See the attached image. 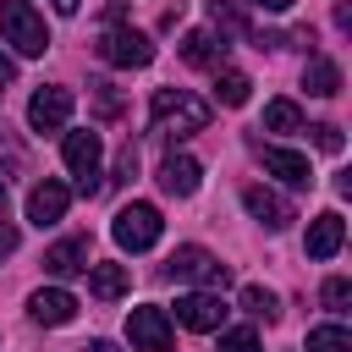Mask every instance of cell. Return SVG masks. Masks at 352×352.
Wrapping results in <instances>:
<instances>
[{
	"mask_svg": "<svg viewBox=\"0 0 352 352\" xmlns=\"http://www.w3.org/2000/svg\"><path fill=\"white\" fill-rule=\"evenodd\" d=\"M209 126V104L187 88H160L154 94V132L160 138H192Z\"/></svg>",
	"mask_w": 352,
	"mask_h": 352,
	"instance_id": "cell-1",
	"label": "cell"
},
{
	"mask_svg": "<svg viewBox=\"0 0 352 352\" xmlns=\"http://www.w3.org/2000/svg\"><path fill=\"white\" fill-rule=\"evenodd\" d=\"M165 280H182V286H209V292H220L226 280H231V270L209 253V248H176L170 258H165Z\"/></svg>",
	"mask_w": 352,
	"mask_h": 352,
	"instance_id": "cell-2",
	"label": "cell"
},
{
	"mask_svg": "<svg viewBox=\"0 0 352 352\" xmlns=\"http://www.w3.org/2000/svg\"><path fill=\"white\" fill-rule=\"evenodd\" d=\"M0 33H6V44H16V55H44L50 50V28L28 0H0Z\"/></svg>",
	"mask_w": 352,
	"mask_h": 352,
	"instance_id": "cell-3",
	"label": "cell"
},
{
	"mask_svg": "<svg viewBox=\"0 0 352 352\" xmlns=\"http://www.w3.org/2000/svg\"><path fill=\"white\" fill-rule=\"evenodd\" d=\"M160 231H165V220H160L154 204H126V209H116V220H110V236H116L126 253H148V248L160 242Z\"/></svg>",
	"mask_w": 352,
	"mask_h": 352,
	"instance_id": "cell-4",
	"label": "cell"
},
{
	"mask_svg": "<svg viewBox=\"0 0 352 352\" xmlns=\"http://www.w3.org/2000/svg\"><path fill=\"white\" fill-rule=\"evenodd\" d=\"M99 160H104L99 132H88V126L66 132V170L77 176V192H82V198H94V192H99Z\"/></svg>",
	"mask_w": 352,
	"mask_h": 352,
	"instance_id": "cell-5",
	"label": "cell"
},
{
	"mask_svg": "<svg viewBox=\"0 0 352 352\" xmlns=\"http://www.w3.org/2000/svg\"><path fill=\"white\" fill-rule=\"evenodd\" d=\"M126 336H132V352H170V314L165 308H154V302H143V308H132L126 314Z\"/></svg>",
	"mask_w": 352,
	"mask_h": 352,
	"instance_id": "cell-6",
	"label": "cell"
},
{
	"mask_svg": "<svg viewBox=\"0 0 352 352\" xmlns=\"http://www.w3.org/2000/svg\"><path fill=\"white\" fill-rule=\"evenodd\" d=\"M110 66H148L154 60V44H148V33H138V28H110L99 44H94Z\"/></svg>",
	"mask_w": 352,
	"mask_h": 352,
	"instance_id": "cell-7",
	"label": "cell"
},
{
	"mask_svg": "<svg viewBox=\"0 0 352 352\" xmlns=\"http://www.w3.org/2000/svg\"><path fill=\"white\" fill-rule=\"evenodd\" d=\"M226 302H220V292H182L176 297V324H187V330H220L226 324Z\"/></svg>",
	"mask_w": 352,
	"mask_h": 352,
	"instance_id": "cell-8",
	"label": "cell"
},
{
	"mask_svg": "<svg viewBox=\"0 0 352 352\" xmlns=\"http://www.w3.org/2000/svg\"><path fill=\"white\" fill-rule=\"evenodd\" d=\"M72 121V88H38L28 99V126L33 132H60Z\"/></svg>",
	"mask_w": 352,
	"mask_h": 352,
	"instance_id": "cell-9",
	"label": "cell"
},
{
	"mask_svg": "<svg viewBox=\"0 0 352 352\" xmlns=\"http://www.w3.org/2000/svg\"><path fill=\"white\" fill-rule=\"evenodd\" d=\"M258 160H264V170L280 176L286 187H314V165H308V154H297V148H275V143H258Z\"/></svg>",
	"mask_w": 352,
	"mask_h": 352,
	"instance_id": "cell-10",
	"label": "cell"
},
{
	"mask_svg": "<svg viewBox=\"0 0 352 352\" xmlns=\"http://www.w3.org/2000/svg\"><path fill=\"white\" fill-rule=\"evenodd\" d=\"M198 182H204V165H198L192 154H165V160H160V192H170V198H192Z\"/></svg>",
	"mask_w": 352,
	"mask_h": 352,
	"instance_id": "cell-11",
	"label": "cell"
},
{
	"mask_svg": "<svg viewBox=\"0 0 352 352\" xmlns=\"http://www.w3.org/2000/svg\"><path fill=\"white\" fill-rule=\"evenodd\" d=\"M66 204H72V187H66V182H50V176H44V182H38L33 192H28V220H33L38 231H44V226H55V220L66 214Z\"/></svg>",
	"mask_w": 352,
	"mask_h": 352,
	"instance_id": "cell-12",
	"label": "cell"
},
{
	"mask_svg": "<svg viewBox=\"0 0 352 352\" xmlns=\"http://www.w3.org/2000/svg\"><path fill=\"white\" fill-rule=\"evenodd\" d=\"M242 204H248V214H253L258 226H270V231H286V226L297 220V209H292L280 192H270V187H242Z\"/></svg>",
	"mask_w": 352,
	"mask_h": 352,
	"instance_id": "cell-13",
	"label": "cell"
},
{
	"mask_svg": "<svg viewBox=\"0 0 352 352\" xmlns=\"http://www.w3.org/2000/svg\"><path fill=\"white\" fill-rule=\"evenodd\" d=\"M341 242H346V220L336 214V209H324V214H314L308 220V258H336L341 253Z\"/></svg>",
	"mask_w": 352,
	"mask_h": 352,
	"instance_id": "cell-14",
	"label": "cell"
},
{
	"mask_svg": "<svg viewBox=\"0 0 352 352\" xmlns=\"http://www.w3.org/2000/svg\"><path fill=\"white\" fill-rule=\"evenodd\" d=\"M94 264V248H88V236H66V242H55V248H44V270L50 275H82Z\"/></svg>",
	"mask_w": 352,
	"mask_h": 352,
	"instance_id": "cell-15",
	"label": "cell"
},
{
	"mask_svg": "<svg viewBox=\"0 0 352 352\" xmlns=\"http://www.w3.org/2000/svg\"><path fill=\"white\" fill-rule=\"evenodd\" d=\"M226 50H231V44H226L220 33H209V28H192V33L182 38V60H187V66H209V72H220V66H226Z\"/></svg>",
	"mask_w": 352,
	"mask_h": 352,
	"instance_id": "cell-16",
	"label": "cell"
},
{
	"mask_svg": "<svg viewBox=\"0 0 352 352\" xmlns=\"http://www.w3.org/2000/svg\"><path fill=\"white\" fill-rule=\"evenodd\" d=\"M28 314H33L38 324H72V319H77V297L60 292V286H38L33 302H28Z\"/></svg>",
	"mask_w": 352,
	"mask_h": 352,
	"instance_id": "cell-17",
	"label": "cell"
},
{
	"mask_svg": "<svg viewBox=\"0 0 352 352\" xmlns=\"http://www.w3.org/2000/svg\"><path fill=\"white\" fill-rule=\"evenodd\" d=\"M126 286H132L126 264H88V292H94L99 302H116V297H121Z\"/></svg>",
	"mask_w": 352,
	"mask_h": 352,
	"instance_id": "cell-18",
	"label": "cell"
},
{
	"mask_svg": "<svg viewBox=\"0 0 352 352\" xmlns=\"http://www.w3.org/2000/svg\"><path fill=\"white\" fill-rule=\"evenodd\" d=\"M302 82H308V94H314V99H336V94H341V66H336V60H324V55H314V60H308V72H302Z\"/></svg>",
	"mask_w": 352,
	"mask_h": 352,
	"instance_id": "cell-19",
	"label": "cell"
},
{
	"mask_svg": "<svg viewBox=\"0 0 352 352\" xmlns=\"http://www.w3.org/2000/svg\"><path fill=\"white\" fill-rule=\"evenodd\" d=\"M248 94H253V82H248L242 72H231V66H220V72H214V99H220V104H231V110H236V104H248Z\"/></svg>",
	"mask_w": 352,
	"mask_h": 352,
	"instance_id": "cell-20",
	"label": "cell"
},
{
	"mask_svg": "<svg viewBox=\"0 0 352 352\" xmlns=\"http://www.w3.org/2000/svg\"><path fill=\"white\" fill-rule=\"evenodd\" d=\"M264 132H302V110L292 99H270L264 104Z\"/></svg>",
	"mask_w": 352,
	"mask_h": 352,
	"instance_id": "cell-21",
	"label": "cell"
},
{
	"mask_svg": "<svg viewBox=\"0 0 352 352\" xmlns=\"http://www.w3.org/2000/svg\"><path fill=\"white\" fill-rule=\"evenodd\" d=\"M242 308H248L253 319H264V324L280 319V297H275L270 286H242Z\"/></svg>",
	"mask_w": 352,
	"mask_h": 352,
	"instance_id": "cell-22",
	"label": "cell"
},
{
	"mask_svg": "<svg viewBox=\"0 0 352 352\" xmlns=\"http://www.w3.org/2000/svg\"><path fill=\"white\" fill-rule=\"evenodd\" d=\"M209 16H214V28H220V38H226V33H248L242 0H209Z\"/></svg>",
	"mask_w": 352,
	"mask_h": 352,
	"instance_id": "cell-23",
	"label": "cell"
},
{
	"mask_svg": "<svg viewBox=\"0 0 352 352\" xmlns=\"http://www.w3.org/2000/svg\"><path fill=\"white\" fill-rule=\"evenodd\" d=\"M308 352H352L346 324H319V330H308Z\"/></svg>",
	"mask_w": 352,
	"mask_h": 352,
	"instance_id": "cell-24",
	"label": "cell"
},
{
	"mask_svg": "<svg viewBox=\"0 0 352 352\" xmlns=\"http://www.w3.org/2000/svg\"><path fill=\"white\" fill-rule=\"evenodd\" d=\"M88 94H94V116H99V121H116V116H121L116 82H88Z\"/></svg>",
	"mask_w": 352,
	"mask_h": 352,
	"instance_id": "cell-25",
	"label": "cell"
},
{
	"mask_svg": "<svg viewBox=\"0 0 352 352\" xmlns=\"http://www.w3.org/2000/svg\"><path fill=\"white\" fill-rule=\"evenodd\" d=\"M319 297H324L330 314H346V308H352V280H346V275H330V280L319 286Z\"/></svg>",
	"mask_w": 352,
	"mask_h": 352,
	"instance_id": "cell-26",
	"label": "cell"
},
{
	"mask_svg": "<svg viewBox=\"0 0 352 352\" xmlns=\"http://www.w3.org/2000/svg\"><path fill=\"white\" fill-rule=\"evenodd\" d=\"M220 352H264V346H258L253 330H226V336H220Z\"/></svg>",
	"mask_w": 352,
	"mask_h": 352,
	"instance_id": "cell-27",
	"label": "cell"
},
{
	"mask_svg": "<svg viewBox=\"0 0 352 352\" xmlns=\"http://www.w3.org/2000/svg\"><path fill=\"white\" fill-rule=\"evenodd\" d=\"M314 143H319L324 154H341V148H346V138H341V126H330V121H324V126H314Z\"/></svg>",
	"mask_w": 352,
	"mask_h": 352,
	"instance_id": "cell-28",
	"label": "cell"
},
{
	"mask_svg": "<svg viewBox=\"0 0 352 352\" xmlns=\"http://www.w3.org/2000/svg\"><path fill=\"white\" fill-rule=\"evenodd\" d=\"M138 176V143H121V154H116V182H132Z\"/></svg>",
	"mask_w": 352,
	"mask_h": 352,
	"instance_id": "cell-29",
	"label": "cell"
},
{
	"mask_svg": "<svg viewBox=\"0 0 352 352\" xmlns=\"http://www.w3.org/2000/svg\"><path fill=\"white\" fill-rule=\"evenodd\" d=\"M0 160H6V165H16V170H22V143H16V138H11V132H6V126H0Z\"/></svg>",
	"mask_w": 352,
	"mask_h": 352,
	"instance_id": "cell-30",
	"label": "cell"
},
{
	"mask_svg": "<svg viewBox=\"0 0 352 352\" xmlns=\"http://www.w3.org/2000/svg\"><path fill=\"white\" fill-rule=\"evenodd\" d=\"M11 253H16V226L0 220V258H11Z\"/></svg>",
	"mask_w": 352,
	"mask_h": 352,
	"instance_id": "cell-31",
	"label": "cell"
},
{
	"mask_svg": "<svg viewBox=\"0 0 352 352\" xmlns=\"http://www.w3.org/2000/svg\"><path fill=\"white\" fill-rule=\"evenodd\" d=\"M11 77H16V60H6V55H0V82H11Z\"/></svg>",
	"mask_w": 352,
	"mask_h": 352,
	"instance_id": "cell-32",
	"label": "cell"
},
{
	"mask_svg": "<svg viewBox=\"0 0 352 352\" xmlns=\"http://www.w3.org/2000/svg\"><path fill=\"white\" fill-rule=\"evenodd\" d=\"M82 352H121V346H116V341H88Z\"/></svg>",
	"mask_w": 352,
	"mask_h": 352,
	"instance_id": "cell-33",
	"label": "cell"
},
{
	"mask_svg": "<svg viewBox=\"0 0 352 352\" xmlns=\"http://www.w3.org/2000/svg\"><path fill=\"white\" fill-rule=\"evenodd\" d=\"M253 6H264V11H292V0H253Z\"/></svg>",
	"mask_w": 352,
	"mask_h": 352,
	"instance_id": "cell-34",
	"label": "cell"
},
{
	"mask_svg": "<svg viewBox=\"0 0 352 352\" xmlns=\"http://www.w3.org/2000/svg\"><path fill=\"white\" fill-rule=\"evenodd\" d=\"M55 11L60 16H77V0H55Z\"/></svg>",
	"mask_w": 352,
	"mask_h": 352,
	"instance_id": "cell-35",
	"label": "cell"
},
{
	"mask_svg": "<svg viewBox=\"0 0 352 352\" xmlns=\"http://www.w3.org/2000/svg\"><path fill=\"white\" fill-rule=\"evenodd\" d=\"M0 214H6V182H0Z\"/></svg>",
	"mask_w": 352,
	"mask_h": 352,
	"instance_id": "cell-36",
	"label": "cell"
}]
</instances>
